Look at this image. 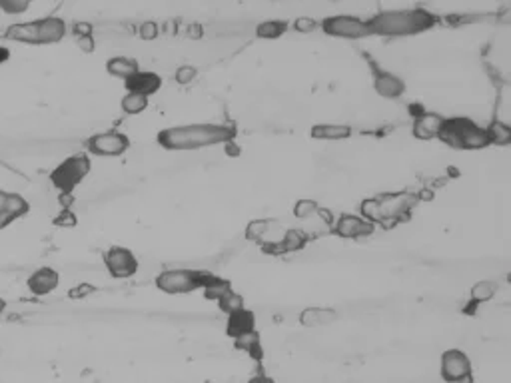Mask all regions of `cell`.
Segmentation results:
<instances>
[{"mask_svg": "<svg viewBox=\"0 0 511 383\" xmlns=\"http://www.w3.org/2000/svg\"><path fill=\"white\" fill-rule=\"evenodd\" d=\"M236 138V128L230 124L198 122V124H180L164 128L158 132L156 142L160 148L170 152H194L202 148L228 144Z\"/></svg>", "mask_w": 511, "mask_h": 383, "instance_id": "6da1fadb", "label": "cell"}, {"mask_svg": "<svg viewBox=\"0 0 511 383\" xmlns=\"http://www.w3.org/2000/svg\"><path fill=\"white\" fill-rule=\"evenodd\" d=\"M372 37L407 38L420 37L438 26V17L425 8H387L367 19Z\"/></svg>", "mask_w": 511, "mask_h": 383, "instance_id": "7a4b0ae2", "label": "cell"}, {"mask_svg": "<svg viewBox=\"0 0 511 383\" xmlns=\"http://www.w3.org/2000/svg\"><path fill=\"white\" fill-rule=\"evenodd\" d=\"M68 24L60 17H44L30 22H17L4 30V38L10 42H22L32 46H48L64 40Z\"/></svg>", "mask_w": 511, "mask_h": 383, "instance_id": "3957f363", "label": "cell"}, {"mask_svg": "<svg viewBox=\"0 0 511 383\" xmlns=\"http://www.w3.org/2000/svg\"><path fill=\"white\" fill-rule=\"evenodd\" d=\"M438 140L456 150H483L490 146L485 128L477 126L470 118H445Z\"/></svg>", "mask_w": 511, "mask_h": 383, "instance_id": "277c9868", "label": "cell"}, {"mask_svg": "<svg viewBox=\"0 0 511 383\" xmlns=\"http://www.w3.org/2000/svg\"><path fill=\"white\" fill-rule=\"evenodd\" d=\"M90 156L84 154V152H78V154H73V156L64 158L50 172L48 178H50V184L55 186L60 194H73L74 190L86 180V176L90 174Z\"/></svg>", "mask_w": 511, "mask_h": 383, "instance_id": "5b68a950", "label": "cell"}, {"mask_svg": "<svg viewBox=\"0 0 511 383\" xmlns=\"http://www.w3.org/2000/svg\"><path fill=\"white\" fill-rule=\"evenodd\" d=\"M210 272L204 270H188V268H176L160 272L156 277V288L168 295H182L202 290L204 282L208 279Z\"/></svg>", "mask_w": 511, "mask_h": 383, "instance_id": "8992f818", "label": "cell"}, {"mask_svg": "<svg viewBox=\"0 0 511 383\" xmlns=\"http://www.w3.org/2000/svg\"><path fill=\"white\" fill-rule=\"evenodd\" d=\"M318 28L329 38L338 40H364L372 37L367 26V19H360L354 14H331L318 22Z\"/></svg>", "mask_w": 511, "mask_h": 383, "instance_id": "52a82bcc", "label": "cell"}, {"mask_svg": "<svg viewBox=\"0 0 511 383\" xmlns=\"http://www.w3.org/2000/svg\"><path fill=\"white\" fill-rule=\"evenodd\" d=\"M130 148V138L122 132L110 130V132H98L86 140V150L92 156L100 158H118L126 154Z\"/></svg>", "mask_w": 511, "mask_h": 383, "instance_id": "ba28073f", "label": "cell"}, {"mask_svg": "<svg viewBox=\"0 0 511 383\" xmlns=\"http://www.w3.org/2000/svg\"><path fill=\"white\" fill-rule=\"evenodd\" d=\"M104 268L114 279H128L138 272V257L134 255L132 250L122 248V246H112L102 255Z\"/></svg>", "mask_w": 511, "mask_h": 383, "instance_id": "9c48e42d", "label": "cell"}, {"mask_svg": "<svg viewBox=\"0 0 511 383\" xmlns=\"http://www.w3.org/2000/svg\"><path fill=\"white\" fill-rule=\"evenodd\" d=\"M441 380L447 383H461L472 375V362L461 349H447L441 353L439 362Z\"/></svg>", "mask_w": 511, "mask_h": 383, "instance_id": "30bf717a", "label": "cell"}, {"mask_svg": "<svg viewBox=\"0 0 511 383\" xmlns=\"http://www.w3.org/2000/svg\"><path fill=\"white\" fill-rule=\"evenodd\" d=\"M376 198H378V204H380L382 222L403 218L418 204V198L414 194H409V192H392V194H382V196H376Z\"/></svg>", "mask_w": 511, "mask_h": 383, "instance_id": "8fae6325", "label": "cell"}, {"mask_svg": "<svg viewBox=\"0 0 511 383\" xmlns=\"http://www.w3.org/2000/svg\"><path fill=\"white\" fill-rule=\"evenodd\" d=\"M30 202L19 192H6L0 190V230L10 228L17 219L28 216Z\"/></svg>", "mask_w": 511, "mask_h": 383, "instance_id": "7c38bea8", "label": "cell"}, {"mask_svg": "<svg viewBox=\"0 0 511 383\" xmlns=\"http://www.w3.org/2000/svg\"><path fill=\"white\" fill-rule=\"evenodd\" d=\"M372 74H374V90L378 92V96H382L385 100H396L405 94V80L402 76L380 68L376 62L372 64Z\"/></svg>", "mask_w": 511, "mask_h": 383, "instance_id": "4fadbf2b", "label": "cell"}, {"mask_svg": "<svg viewBox=\"0 0 511 383\" xmlns=\"http://www.w3.org/2000/svg\"><path fill=\"white\" fill-rule=\"evenodd\" d=\"M334 234L342 239H360L374 234V224L367 222L362 216L354 214H342L334 222Z\"/></svg>", "mask_w": 511, "mask_h": 383, "instance_id": "5bb4252c", "label": "cell"}, {"mask_svg": "<svg viewBox=\"0 0 511 383\" xmlns=\"http://www.w3.org/2000/svg\"><path fill=\"white\" fill-rule=\"evenodd\" d=\"M60 286V274L56 272L55 268L50 266H42L37 268L32 274L26 277V288L28 292L37 297H44V295H50L56 292V288Z\"/></svg>", "mask_w": 511, "mask_h": 383, "instance_id": "9a60e30c", "label": "cell"}, {"mask_svg": "<svg viewBox=\"0 0 511 383\" xmlns=\"http://www.w3.org/2000/svg\"><path fill=\"white\" fill-rule=\"evenodd\" d=\"M443 122L445 118L441 114H436V112H421L416 116L414 120V126H412V134L416 140H421V142H427V140H438L439 132L443 128Z\"/></svg>", "mask_w": 511, "mask_h": 383, "instance_id": "2e32d148", "label": "cell"}, {"mask_svg": "<svg viewBox=\"0 0 511 383\" xmlns=\"http://www.w3.org/2000/svg\"><path fill=\"white\" fill-rule=\"evenodd\" d=\"M124 88H126V92L142 94V96L150 98L162 88V78H160V74L152 72V70H138L124 80Z\"/></svg>", "mask_w": 511, "mask_h": 383, "instance_id": "e0dca14e", "label": "cell"}, {"mask_svg": "<svg viewBox=\"0 0 511 383\" xmlns=\"http://www.w3.org/2000/svg\"><path fill=\"white\" fill-rule=\"evenodd\" d=\"M254 329H256L254 311L242 308V310H238V311H234V313H230V315H228V322H226V333H228L232 340H236V337L244 335V333H250V331H254Z\"/></svg>", "mask_w": 511, "mask_h": 383, "instance_id": "ac0fdd59", "label": "cell"}, {"mask_svg": "<svg viewBox=\"0 0 511 383\" xmlns=\"http://www.w3.org/2000/svg\"><path fill=\"white\" fill-rule=\"evenodd\" d=\"M310 134L314 140L342 142V140H347L351 136V126H347V124H336V122H326V124L311 126Z\"/></svg>", "mask_w": 511, "mask_h": 383, "instance_id": "d6986e66", "label": "cell"}, {"mask_svg": "<svg viewBox=\"0 0 511 383\" xmlns=\"http://www.w3.org/2000/svg\"><path fill=\"white\" fill-rule=\"evenodd\" d=\"M308 244V237L300 230H284L282 237L276 242L274 246H268V252H278V254H293L300 252Z\"/></svg>", "mask_w": 511, "mask_h": 383, "instance_id": "ffe728a7", "label": "cell"}, {"mask_svg": "<svg viewBox=\"0 0 511 383\" xmlns=\"http://www.w3.org/2000/svg\"><path fill=\"white\" fill-rule=\"evenodd\" d=\"M138 70H140V64L132 56H112L106 60V72L120 80H126Z\"/></svg>", "mask_w": 511, "mask_h": 383, "instance_id": "44dd1931", "label": "cell"}, {"mask_svg": "<svg viewBox=\"0 0 511 383\" xmlns=\"http://www.w3.org/2000/svg\"><path fill=\"white\" fill-rule=\"evenodd\" d=\"M338 320V313L331 308H308L300 313V324L306 328H320V326H328Z\"/></svg>", "mask_w": 511, "mask_h": 383, "instance_id": "7402d4cb", "label": "cell"}, {"mask_svg": "<svg viewBox=\"0 0 511 383\" xmlns=\"http://www.w3.org/2000/svg\"><path fill=\"white\" fill-rule=\"evenodd\" d=\"M276 228H278V224H276L274 219L268 218L252 219V222H248L244 236H246L248 242H268V236L274 234Z\"/></svg>", "mask_w": 511, "mask_h": 383, "instance_id": "603a6c76", "label": "cell"}, {"mask_svg": "<svg viewBox=\"0 0 511 383\" xmlns=\"http://www.w3.org/2000/svg\"><path fill=\"white\" fill-rule=\"evenodd\" d=\"M288 28H290L288 20H264L256 26V37L262 40H278L288 32Z\"/></svg>", "mask_w": 511, "mask_h": 383, "instance_id": "cb8c5ba5", "label": "cell"}, {"mask_svg": "<svg viewBox=\"0 0 511 383\" xmlns=\"http://www.w3.org/2000/svg\"><path fill=\"white\" fill-rule=\"evenodd\" d=\"M232 290V284L228 282V279H224V277H218V275L210 274L208 275V279L204 282V286H202V292H204V297L206 299H210V302H218L220 297L224 295V293H228Z\"/></svg>", "mask_w": 511, "mask_h": 383, "instance_id": "d4e9b609", "label": "cell"}, {"mask_svg": "<svg viewBox=\"0 0 511 383\" xmlns=\"http://www.w3.org/2000/svg\"><path fill=\"white\" fill-rule=\"evenodd\" d=\"M234 346L240 349V351H246L252 360L260 362L264 357V351H262V346H260V333L258 331H250V333H244L234 340Z\"/></svg>", "mask_w": 511, "mask_h": 383, "instance_id": "484cf974", "label": "cell"}, {"mask_svg": "<svg viewBox=\"0 0 511 383\" xmlns=\"http://www.w3.org/2000/svg\"><path fill=\"white\" fill-rule=\"evenodd\" d=\"M490 146H508L511 142V128L510 124L501 122V120H493L490 126L485 128Z\"/></svg>", "mask_w": 511, "mask_h": 383, "instance_id": "4316f807", "label": "cell"}, {"mask_svg": "<svg viewBox=\"0 0 511 383\" xmlns=\"http://www.w3.org/2000/svg\"><path fill=\"white\" fill-rule=\"evenodd\" d=\"M120 108L126 116H138L148 108V98L142 94H134V92H126L120 100Z\"/></svg>", "mask_w": 511, "mask_h": 383, "instance_id": "83f0119b", "label": "cell"}, {"mask_svg": "<svg viewBox=\"0 0 511 383\" xmlns=\"http://www.w3.org/2000/svg\"><path fill=\"white\" fill-rule=\"evenodd\" d=\"M497 293V284L492 279H481L472 286V304H485Z\"/></svg>", "mask_w": 511, "mask_h": 383, "instance_id": "f1b7e54d", "label": "cell"}, {"mask_svg": "<svg viewBox=\"0 0 511 383\" xmlns=\"http://www.w3.org/2000/svg\"><path fill=\"white\" fill-rule=\"evenodd\" d=\"M292 212L298 219H311L314 216H318L322 212V208H320L318 202L311 200V198H302V200H298L293 204Z\"/></svg>", "mask_w": 511, "mask_h": 383, "instance_id": "f546056e", "label": "cell"}, {"mask_svg": "<svg viewBox=\"0 0 511 383\" xmlns=\"http://www.w3.org/2000/svg\"><path fill=\"white\" fill-rule=\"evenodd\" d=\"M218 308L220 311H224V313L230 315V313H234V311L244 308V297L240 293L234 292V290H230V292L224 293L218 299Z\"/></svg>", "mask_w": 511, "mask_h": 383, "instance_id": "4dcf8cb0", "label": "cell"}, {"mask_svg": "<svg viewBox=\"0 0 511 383\" xmlns=\"http://www.w3.org/2000/svg\"><path fill=\"white\" fill-rule=\"evenodd\" d=\"M35 0H0V10L8 17H20L28 12Z\"/></svg>", "mask_w": 511, "mask_h": 383, "instance_id": "1f68e13d", "label": "cell"}, {"mask_svg": "<svg viewBox=\"0 0 511 383\" xmlns=\"http://www.w3.org/2000/svg\"><path fill=\"white\" fill-rule=\"evenodd\" d=\"M360 212H362V218L372 222V224H380L382 222V214H380V204L378 198H367L360 204Z\"/></svg>", "mask_w": 511, "mask_h": 383, "instance_id": "d6a6232c", "label": "cell"}, {"mask_svg": "<svg viewBox=\"0 0 511 383\" xmlns=\"http://www.w3.org/2000/svg\"><path fill=\"white\" fill-rule=\"evenodd\" d=\"M52 224H55L56 228H76L78 218H76V214H74L70 208H62L55 218H52Z\"/></svg>", "mask_w": 511, "mask_h": 383, "instance_id": "836d02e7", "label": "cell"}, {"mask_svg": "<svg viewBox=\"0 0 511 383\" xmlns=\"http://www.w3.org/2000/svg\"><path fill=\"white\" fill-rule=\"evenodd\" d=\"M196 76H198V70L192 66V64H182V66H178L176 68V72H174V80L178 82V84H190V82H194L196 80Z\"/></svg>", "mask_w": 511, "mask_h": 383, "instance_id": "e575fe53", "label": "cell"}, {"mask_svg": "<svg viewBox=\"0 0 511 383\" xmlns=\"http://www.w3.org/2000/svg\"><path fill=\"white\" fill-rule=\"evenodd\" d=\"M293 28H296V32L308 35V32H314V30L318 28V20H311V19H308V17L298 19L296 22H293Z\"/></svg>", "mask_w": 511, "mask_h": 383, "instance_id": "d590c367", "label": "cell"}, {"mask_svg": "<svg viewBox=\"0 0 511 383\" xmlns=\"http://www.w3.org/2000/svg\"><path fill=\"white\" fill-rule=\"evenodd\" d=\"M96 292V288L92 286V284H78L76 288H73L70 292H68V297H73V299H82V297H86V295H90V293Z\"/></svg>", "mask_w": 511, "mask_h": 383, "instance_id": "8d00e7d4", "label": "cell"}, {"mask_svg": "<svg viewBox=\"0 0 511 383\" xmlns=\"http://www.w3.org/2000/svg\"><path fill=\"white\" fill-rule=\"evenodd\" d=\"M76 44H78V48H80L82 52H86V55L94 52V48H96V42H94V37H92V35L76 37Z\"/></svg>", "mask_w": 511, "mask_h": 383, "instance_id": "74e56055", "label": "cell"}, {"mask_svg": "<svg viewBox=\"0 0 511 383\" xmlns=\"http://www.w3.org/2000/svg\"><path fill=\"white\" fill-rule=\"evenodd\" d=\"M140 37L144 38V40H154V38L158 37V26L154 22H144L140 26Z\"/></svg>", "mask_w": 511, "mask_h": 383, "instance_id": "f35d334b", "label": "cell"}, {"mask_svg": "<svg viewBox=\"0 0 511 383\" xmlns=\"http://www.w3.org/2000/svg\"><path fill=\"white\" fill-rule=\"evenodd\" d=\"M74 35L76 37H84V35H92V26L86 22H80V24H74Z\"/></svg>", "mask_w": 511, "mask_h": 383, "instance_id": "ab89813d", "label": "cell"}, {"mask_svg": "<svg viewBox=\"0 0 511 383\" xmlns=\"http://www.w3.org/2000/svg\"><path fill=\"white\" fill-rule=\"evenodd\" d=\"M248 383H274L272 377H268V375H254V377H250Z\"/></svg>", "mask_w": 511, "mask_h": 383, "instance_id": "60d3db41", "label": "cell"}, {"mask_svg": "<svg viewBox=\"0 0 511 383\" xmlns=\"http://www.w3.org/2000/svg\"><path fill=\"white\" fill-rule=\"evenodd\" d=\"M10 58V50L8 48H4V46H0V64L2 62H6Z\"/></svg>", "mask_w": 511, "mask_h": 383, "instance_id": "b9f144b4", "label": "cell"}]
</instances>
